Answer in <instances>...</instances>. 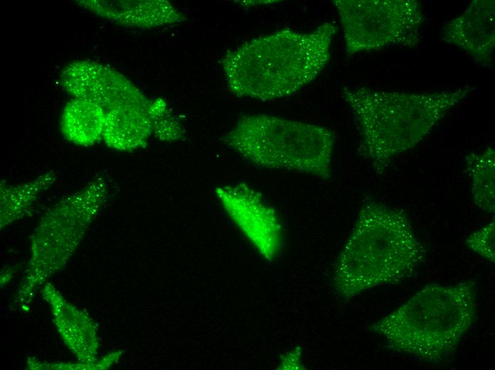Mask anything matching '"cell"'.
I'll list each match as a JSON object with an SVG mask.
<instances>
[{"instance_id": "6da1fadb", "label": "cell", "mask_w": 495, "mask_h": 370, "mask_svg": "<svg viewBox=\"0 0 495 370\" xmlns=\"http://www.w3.org/2000/svg\"><path fill=\"white\" fill-rule=\"evenodd\" d=\"M475 89L464 85L433 92L343 88L360 135L358 152L376 174L422 141Z\"/></svg>"}, {"instance_id": "7a4b0ae2", "label": "cell", "mask_w": 495, "mask_h": 370, "mask_svg": "<svg viewBox=\"0 0 495 370\" xmlns=\"http://www.w3.org/2000/svg\"><path fill=\"white\" fill-rule=\"evenodd\" d=\"M337 31L326 21L309 31L282 29L243 43L223 60L230 90L260 100L292 95L326 65Z\"/></svg>"}, {"instance_id": "3957f363", "label": "cell", "mask_w": 495, "mask_h": 370, "mask_svg": "<svg viewBox=\"0 0 495 370\" xmlns=\"http://www.w3.org/2000/svg\"><path fill=\"white\" fill-rule=\"evenodd\" d=\"M426 254L403 210L366 200L338 258L336 289L351 298L372 287L398 283L417 272Z\"/></svg>"}, {"instance_id": "277c9868", "label": "cell", "mask_w": 495, "mask_h": 370, "mask_svg": "<svg viewBox=\"0 0 495 370\" xmlns=\"http://www.w3.org/2000/svg\"><path fill=\"white\" fill-rule=\"evenodd\" d=\"M478 299L474 280L429 283L371 328L395 352L442 364L475 322Z\"/></svg>"}, {"instance_id": "5b68a950", "label": "cell", "mask_w": 495, "mask_h": 370, "mask_svg": "<svg viewBox=\"0 0 495 370\" xmlns=\"http://www.w3.org/2000/svg\"><path fill=\"white\" fill-rule=\"evenodd\" d=\"M335 134L331 129L269 115L241 118L226 135V144L262 167L309 174L322 179L332 174Z\"/></svg>"}, {"instance_id": "8992f818", "label": "cell", "mask_w": 495, "mask_h": 370, "mask_svg": "<svg viewBox=\"0 0 495 370\" xmlns=\"http://www.w3.org/2000/svg\"><path fill=\"white\" fill-rule=\"evenodd\" d=\"M346 53L352 56L399 46L412 48L422 40L425 21L417 0H334Z\"/></svg>"}, {"instance_id": "52a82bcc", "label": "cell", "mask_w": 495, "mask_h": 370, "mask_svg": "<svg viewBox=\"0 0 495 370\" xmlns=\"http://www.w3.org/2000/svg\"><path fill=\"white\" fill-rule=\"evenodd\" d=\"M110 194L107 177L98 174L85 186L57 201L33 236L32 265H60L65 261L108 201Z\"/></svg>"}, {"instance_id": "ba28073f", "label": "cell", "mask_w": 495, "mask_h": 370, "mask_svg": "<svg viewBox=\"0 0 495 370\" xmlns=\"http://www.w3.org/2000/svg\"><path fill=\"white\" fill-rule=\"evenodd\" d=\"M218 197L229 216L260 254L271 260L282 248V228L272 207L245 184L219 187Z\"/></svg>"}, {"instance_id": "9c48e42d", "label": "cell", "mask_w": 495, "mask_h": 370, "mask_svg": "<svg viewBox=\"0 0 495 370\" xmlns=\"http://www.w3.org/2000/svg\"><path fill=\"white\" fill-rule=\"evenodd\" d=\"M442 41L461 49L484 67L495 51V1L474 0L441 29Z\"/></svg>"}, {"instance_id": "30bf717a", "label": "cell", "mask_w": 495, "mask_h": 370, "mask_svg": "<svg viewBox=\"0 0 495 370\" xmlns=\"http://www.w3.org/2000/svg\"><path fill=\"white\" fill-rule=\"evenodd\" d=\"M105 112L98 105L75 98L65 107L61 130L70 142L90 146L102 139Z\"/></svg>"}, {"instance_id": "8fae6325", "label": "cell", "mask_w": 495, "mask_h": 370, "mask_svg": "<svg viewBox=\"0 0 495 370\" xmlns=\"http://www.w3.org/2000/svg\"><path fill=\"white\" fill-rule=\"evenodd\" d=\"M54 172L48 171L33 180L17 185L1 182V226L24 214L27 209L56 181Z\"/></svg>"}, {"instance_id": "7c38bea8", "label": "cell", "mask_w": 495, "mask_h": 370, "mask_svg": "<svg viewBox=\"0 0 495 370\" xmlns=\"http://www.w3.org/2000/svg\"><path fill=\"white\" fill-rule=\"evenodd\" d=\"M465 161L472 179L474 204L482 211L494 213V148L489 146L479 152L471 153Z\"/></svg>"}, {"instance_id": "4fadbf2b", "label": "cell", "mask_w": 495, "mask_h": 370, "mask_svg": "<svg viewBox=\"0 0 495 370\" xmlns=\"http://www.w3.org/2000/svg\"><path fill=\"white\" fill-rule=\"evenodd\" d=\"M494 221L471 233L465 240L466 245L474 253L494 263Z\"/></svg>"}]
</instances>
